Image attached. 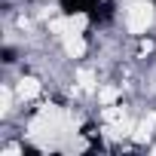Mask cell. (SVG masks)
<instances>
[{
  "instance_id": "cell-1",
  "label": "cell",
  "mask_w": 156,
  "mask_h": 156,
  "mask_svg": "<svg viewBox=\"0 0 156 156\" xmlns=\"http://www.w3.org/2000/svg\"><path fill=\"white\" fill-rule=\"evenodd\" d=\"M55 6L64 19H76L92 31H101L116 19V0H55Z\"/></svg>"
},
{
  "instance_id": "cell-2",
  "label": "cell",
  "mask_w": 156,
  "mask_h": 156,
  "mask_svg": "<svg viewBox=\"0 0 156 156\" xmlns=\"http://www.w3.org/2000/svg\"><path fill=\"white\" fill-rule=\"evenodd\" d=\"M147 3H150V12L156 16V0H147Z\"/></svg>"
}]
</instances>
